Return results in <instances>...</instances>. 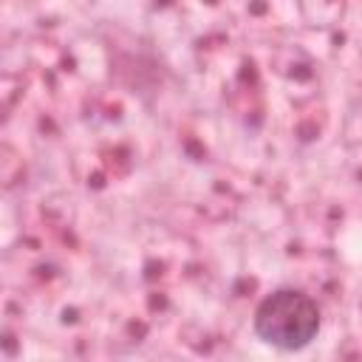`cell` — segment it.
I'll list each match as a JSON object with an SVG mask.
<instances>
[{
	"instance_id": "obj_1",
	"label": "cell",
	"mask_w": 362,
	"mask_h": 362,
	"mask_svg": "<svg viewBox=\"0 0 362 362\" xmlns=\"http://www.w3.org/2000/svg\"><path fill=\"white\" fill-rule=\"evenodd\" d=\"M320 305L300 288H274L257 303L252 314L257 339L286 354L311 345L320 334Z\"/></svg>"
}]
</instances>
